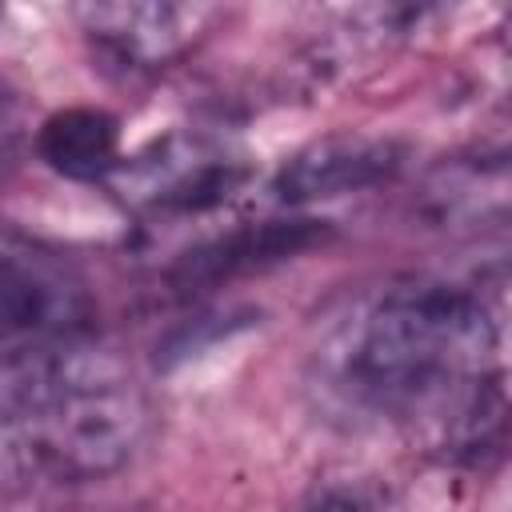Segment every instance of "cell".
Segmentation results:
<instances>
[{
	"label": "cell",
	"mask_w": 512,
	"mask_h": 512,
	"mask_svg": "<svg viewBox=\"0 0 512 512\" xmlns=\"http://www.w3.org/2000/svg\"><path fill=\"white\" fill-rule=\"evenodd\" d=\"M144 432V392L92 340L0 368V484L60 488L112 476Z\"/></svg>",
	"instance_id": "obj_1"
},
{
	"label": "cell",
	"mask_w": 512,
	"mask_h": 512,
	"mask_svg": "<svg viewBox=\"0 0 512 512\" xmlns=\"http://www.w3.org/2000/svg\"><path fill=\"white\" fill-rule=\"evenodd\" d=\"M500 320L476 284L408 280L388 288L352 328L344 348L348 388L384 412L428 416L440 432L492 376Z\"/></svg>",
	"instance_id": "obj_2"
},
{
	"label": "cell",
	"mask_w": 512,
	"mask_h": 512,
	"mask_svg": "<svg viewBox=\"0 0 512 512\" xmlns=\"http://www.w3.org/2000/svg\"><path fill=\"white\" fill-rule=\"evenodd\" d=\"M88 332L92 292L68 260L0 248V368L88 340Z\"/></svg>",
	"instance_id": "obj_3"
},
{
	"label": "cell",
	"mask_w": 512,
	"mask_h": 512,
	"mask_svg": "<svg viewBox=\"0 0 512 512\" xmlns=\"http://www.w3.org/2000/svg\"><path fill=\"white\" fill-rule=\"evenodd\" d=\"M108 180L136 212L196 216L232 200L248 180V164L232 148L204 136H168L128 164L120 160Z\"/></svg>",
	"instance_id": "obj_4"
},
{
	"label": "cell",
	"mask_w": 512,
	"mask_h": 512,
	"mask_svg": "<svg viewBox=\"0 0 512 512\" xmlns=\"http://www.w3.org/2000/svg\"><path fill=\"white\" fill-rule=\"evenodd\" d=\"M80 28L100 56L128 72H152L176 60L212 20L200 4H84L76 8Z\"/></svg>",
	"instance_id": "obj_5"
},
{
	"label": "cell",
	"mask_w": 512,
	"mask_h": 512,
	"mask_svg": "<svg viewBox=\"0 0 512 512\" xmlns=\"http://www.w3.org/2000/svg\"><path fill=\"white\" fill-rule=\"evenodd\" d=\"M400 164H404V148L396 140L336 132V136L312 140L300 152H292L276 168L268 192L280 204L332 200V196H348V192L392 180Z\"/></svg>",
	"instance_id": "obj_6"
},
{
	"label": "cell",
	"mask_w": 512,
	"mask_h": 512,
	"mask_svg": "<svg viewBox=\"0 0 512 512\" xmlns=\"http://www.w3.org/2000/svg\"><path fill=\"white\" fill-rule=\"evenodd\" d=\"M320 236H324V220H312V216L240 224L224 236H212V240L188 248L168 268V284L176 296H196V292L220 288V284H228L252 268H268L276 260H288V256L312 248Z\"/></svg>",
	"instance_id": "obj_7"
},
{
	"label": "cell",
	"mask_w": 512,
	"mask_h": 512,
	"mask_svg": "<svg viewBox=\"0 0 512 512\" xmlns=\"http://www.w3.org/2000/svg\"><path fill=\"white\" fill-rule=\"evenodd\" d=\"M36 152L68 180H108L120 164V120L88 104L60 108L40 124Z\"/></svg>",
	"instance_id": "obj_8"
},
{
	"label": "cell",
	"mask_w": 512,
	"mask_h": 512,
	"mask_svg": "<svg viewBox=\"0 0 512 512\" xmlns=\"http://www.w3.org/2000/svg\"><path fill=\"white\" fill-rule=\"evenodd\" d=\"M304 512H396L392 500L364 484V480H332L316 488V496L304 504Z\"/></svg>",
	"instance_id": "obj_9"
},
{
	"label": "cell",
	"mask_w": 512,
	"mask_h": 512,
	"mask_svg": "<svg viewBox=\"0 0 512 512\" xmlns=\"http://www.w3.org/2000/svg\"><path fill=\"white\" fill-rule=\"evenodd\" d=\"M0 164H4V144H0Z\"/></svg>",
	"instance_id": "obj_10"
}]
</instances>
